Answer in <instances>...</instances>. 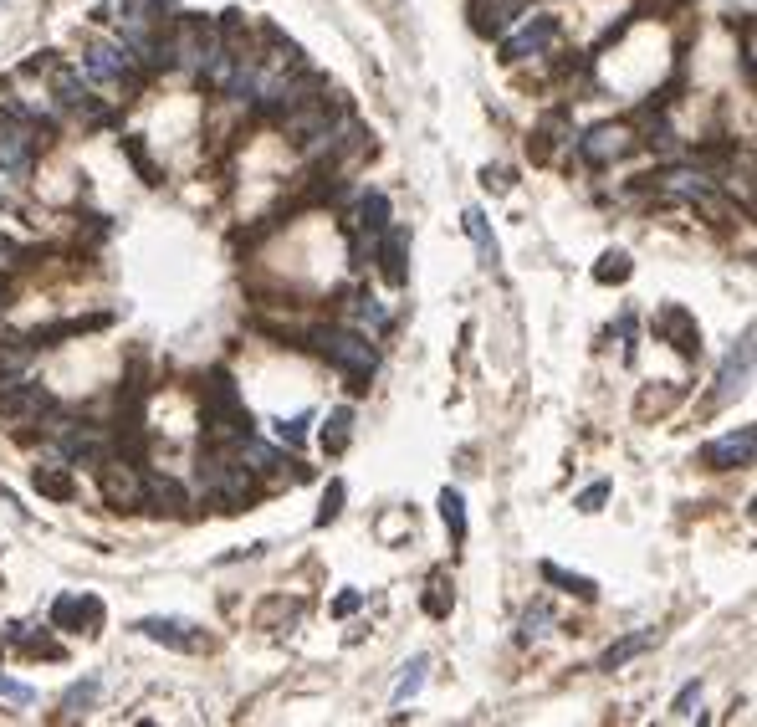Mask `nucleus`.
I'll return each instance as SVG.
<instances>
[{"label":"nucleus","mask_w":757,"mask_h":727,"mask_svg":"<svg viewBox=\"0 0 757 727\" xmlns=\"http://www.w3.org/2000/svg\"><path fill=\"white\" fill-rule=\"evenodd\" d=\"M630 272H635V262H630V251H604L599 256V267H594V282H630Z\"/></svg>","instance_id":"nucleus-23"},{"label":"nucleus","mask_w":757,"mask_h":727,"mask_svg":"<svg viewBox=\"0 0 757 727\" xmlns=\"http://www.w3.org/2000/svg\"><path fill=\"white\" fill-rule=\"evenodd\" d=\"M0 308H6V282H0Z\"/></svg>","instance_id":"nucleus-40"},{"label":"nucleus","mask_w":757,"mask_h":727,"mask_svg":"<svg viewBox=\"0 0 757 727\" xmlns=\"http://www.w3.org/2000/svg\"><path fill=\"white\" fill-rule=\"evenodd\" d=\"M93 702H98V681L87 676V681H77V687H72V692L62 697V717H82V712L93 707Z\"/></svg>","instance_id":"nucleus-26"},{"label":"nucleus","mask_w":757,"mask_h":727,"mask_svg":"<svg viewBox=\"0 0 757 727\" xmlns=\"http://www.w3.org/2000/svg\"><path fill=\"white\" fill-rule=\"evenodd\" d=\"M461 221H466V236H471V241H476V251H481V262L492 267V262H497V241H492V231H486V216H481V210L471 205Z\"/></svg>","instance_id":"nucleus-22"},{"label":"nucleus","mask_w":757,"mask_h":727,"mask_svg":"<svg viewBox=\"0 0 757 727\" xmlns=\"http://www.w3.org/2000/svg\"><path fill=\"white\" fill-rule=\"evenodd\" d=\"M425 671H430V656H410L405 676L394 681V702H399V707H405V702H410V697H415V692L425 687Z\"/></svg>","instance_id":"nucleus-24"},{"label":"nucleus","mask_w":757,"mask_h":727,"mask_svg":"<svg viewBox=\"0 0 757 727\" xmlns=\"http://www.w3.org/2000/svg\"><path fill=\"white\" fill-rule=\"evenodd\" d=\"M752 451H757V431L742 425V431L701 446V466H711V472H737V466H752Z\"/></svg>","instance_id":"nucleus-8"},{"label":"nucleus","mask_w":757,"mask_h":727,"mask_svg":"<svg viewBox=\"0 0 757 727\" xmlns=\"http://www.w3.org/2000/svg\"><path fill=\"white\" fill-rule=\"evenodd\" d=\"M0 210H16V205H11V195H6V190H0Z\"/></svg>","instance_id":"nucleus-39"},{"label":"nucleus","mask_w":757,"mask_h":727,"mask_svg":"<svg viewBox=\"0 0 757 727\" xmlns=\"http://www.w3.org/2000/svg\"><path fill=\"white\" fill-rule=\"evenodd\" d=\"M563 128H568V118H563V113H548V118H543V128H538V149H532V154H538V159H548Z\"/></svg>","instance_id":"nucleus-30"},{"label":"nucleus","mask_w":757,"mask_h":727,"mask_svg":"<svg viewBox=\"0 0 757 727\" xmlns=\"http://www.w3.org/2000/svg\"><path fill=\"white\" fill-rule=\"evenodd\" d=\"M313 349H318L338 374L353 379V390H364L369 374L379 369V349L369 344L364 333H353V328H318V333H313Z\"/></svg>","instance_id":"nucleus-2"},{"label":"nucleus","mask_w":757,"mask_h":727,"mask_svg":"<svg viewBox=\"0 0 757 727\" xmlns=\"http://www.w3.org/2000/svg\"><path fill=\"white\" fill-rule=\"evenodd\" d=\"M609 492H614L609 482H594L589 492H578V502H573V507H578V512H599V507L609 502Z\"/></svg>","instance_id":"nucleus-33"},{"label":"nucleus","mask_w":757,"mask_h":727,"mask_svg":"<svg viewBox=\"0 0 757 727\" xmlns=\"http://www.w3.org/2000/svg\"><path fill=\"white\" fill-rule=\"evenodd\" d=\"M98 477H103V497L113 502V507H144V477H139V466H128V461H113V456H103L98 461Z\"/></svg>","instance_id":"nucleus-6"},{"label":"nucleus","mask_w":757,"mask_h":727,"mask_svg":"<svg viewBox=\"0 0 757 727\" xmlns=\"http://www.w3.org/2000/svg\"><path fill=\"white\" fill-rule=\"evenodd\" d=\"M440 518H445V528H451L456 543H466V497H461L456 487L440 492Z\"/></svg>","instance_id":"nucleus-21"},{"label":"nucleus","mask_w":757,"mask_h":727,"mask_svg":"<svg viewBox=\"0 0 757 727\" xmlns=\"http://www.w3.org/2000/svg\"><path fill=\"white\" fill-rule=\"evenodd\" d=\"M139 635L159 640V646H169V651H200V646H205L200 625H195V620H180V615H149V620H139Z\"/></svg>","instance_id":"nucleus-10"},{"label":"nucleus","mask_w":757,"mask_h":727,"mask_svg":"<svg viewBox=\"0 0 757 727\" xmlns=\"http://www.w3.org/2000/svg\"><path fill=\"white\" fill-rule=\"evenodd\" d=\"M353 308H359V318H364V323H374V333H384V328H389V313L379 308V297H369V292H364Z\"/></svg>","instance_id":"nucleus-32"},{"label":"nucleus","mask_w":757,"mask_h":727,"mask_svg":"<svg viewBox=\"0 0 757 727\" xmlns=\"http://www.w3.org/2000/svg\"><path fill=\"white\" fill-rule=\"evenodd\" d=\"M451 600H456V594H451V579H445V574H430V594H425V610L440 620V615H451Z\"/></svg>","instance_id":"nucleus-27"},{"label":"nucleus","mask_w":757,"mask_h":727,"mask_svg":"<svg viewBox=\"0 0 757 727\" xmlns=\"http://www.w3.org/2000/svg\"><path fill=\"white\" fill-rule=\"evenodd\" d=\"M655 333H660L676 354H686V359H696V354H701V328H696V318H691L681 303H671V308H660V313H655Z\"/></svg>","instance_id":"nucleus-11"},{"label":"nucleus","mask_w":757,"mask_h":727,"mask_svg":"<svg viewBox=\"0 0 757 727\" xmlns=\"http://www.w3.org/2000/svg\"><path fill=\"white\" fill-rule=\"evenodd\" d=\"M650 646H655V630H635V635H625V640H619V646H609L599 666H604V671H614V666L635 661V656H640V651H650Z\"/></svg>","instance_id":"nucleus-18"},{"label":"nucleus","mask_w":757,"mask_h":727,"mask_svg":"<svg viewBox=\"0 0 757 727\" xmlns=\"http://www.w3.org/2000/svg\"><path fill=\"white\" fill-rule=\"evenodd\" d=\"M241 436H251L246 400L236 390V379L226 369H215L210 384H205V441L210 446H226V441H241Z\"/></svg>","instance_id":"nucleus-1"},{"label":"nucleus","mask_w":757,"mask_h":727,"mask_svg":"<svg viewBox=\"0 0 757 727\" xmlns=\"http://www.w3.org/2000/svg\"><path fill=\"white\" fill-rule=\"evenodd\" d=\"M139 57H133L128 47H108V41H93L82 57L87 77L93 82H108V88H123V93H139V67H133Z\"/></svg>","instance_id":"nucleus-4"},{"label":"nucleus","mask_w":757,"mask_h":727,"mask_svg":"<svg viewBox=\"0 0 757 727\" xmlns=\"http://www.w3.org/2000/svg\"><path fill=\"white\" fill-rule=\"evenodd\" d=\"M696 702H701V681H686V687L676 692V702H671V717H691Z\"/></svg>","instance_id":"nucleus-34"},{"label":"nucleus","mask_w":757,"mask_h":727,"mask_svg":"<svg viewBox=\"0 0 757 727\" xmlns=\"http://www.w3.org/2000/svg\"><path fill=\"white\" fill-rule=\"evenodd\" d=\"M123 149H128V159H133V169H139V175H144L149 185H159V169L149 164V154H144V144H139V139H123Z\"/></svg>","instance_id":"nucleus-31"},{"label":"nucleus","mask_w":757,"mask_h":727,"mask_svg":"<svg viewBox=\"0 0 757 727\" xmlns=\"http://www.w3.org/2000/svg\"><path fill=\"white\" fill-rule=\"evenodd\" d=\"M348 436H353V410H348V405H338V410L328 415V425H323V451H328V456H338V451L348 446Z\"/></svg>","instance_id":"nucleus-20"},{"label":"nucleus","mask_w":757,"mask_h":727,"mask_svg":"<svg viewBox=\"0 0 757 727\" xmlns=\"http://www.w3.org/2000/svg\"><path fill=\"white\" fill-rule=\"evenodd\" d=\"M52 630L98 635V630H103V600H98V594H57V605H52Z\"/></svg>","instance_id":"nucleus-7"},{"label":"nucleus","mask_w":757,"mask_h":727,"mask_svg":"<svg viewBox=\"0 0 757 727\" xmlns=\"http://www.w3.org/2000/svg\"><path fill=\"white\" fill-rule=\"evenodd\" d=\"M307 425H313V410H302V415H292V420H277V441L297 451V446L307 441Z\"/></svg>","instance_id":"nucleus-29"},{"label":"nucleus","mask_w":757,"mask_h":727,"mask_svg":"<svg viewBox=\"0 0 757 727\" xmlns=\"http://www.w3.org/2000/svg\"><path fill=\"white\" fill-rule=\"evenodd\" d=\"M384 226H389V195H384V190H369V195L359 200V231L379 236Z\"/></svg>","instance_id":"nucleus-19"},{"label":"nucleus","mask_w":757,"mask_h":727,"mask_svg":"<svg viewBox=\"0 0 757 727\" xmlns=\"http://www.w3.org/2000/svg\"><path fill=\"white\" fill-rule=\"evenodd\" d=\"M343 497H348V487L333 477V482H328V492H323V507H318V528H328V523H338V518H343Z\"/></svg>","instance_id":"nucleus-28"},{"label":"nucleus","mask_w":757,"mask_h":727,"mask_svg":"<svg viewBox=\"0 0 757 727\" xmlns=\"http://www.w3.org/2000/svg\"><path fill=\"white\" fill-rule=\"evenodd\" d=\"M543 579H548V584H563L568 594H578V600H594V594H599L594 579H584V574H563L558 564H543Z\"/></svg>","instance_id":"nucleus-25"},{"label":"nucleus","mask_w":757,"mask_h":727,"mask_svg":"<svg viewBox=\"0 0 757 727\" xmlns=\"http://www.w3.org/2000/svg\"><path fill=\"white\" fill-rule=\"evenodd\" d=\"M359 605H364V594H359V589H348V594H338V600H333V615H353Z\"/></svg>","instance_id":"nucleus-36"},{"label":"nucleus","mask_w":757,"mask_h":727,"mask_svg":"<svg viewBox=\"0 0 757 727\" xmlns=\"http://www.w3.org/2000/svg\"><path fill=\"white\" fill-rule=\"evenodd\" d=\"M630 149V123H599L584 134V144H578V154H584L589 164H609Z\"/></svg>","instance_id":"nucleus-13"},{"label":"nucleus","mask_w":757,"mask_h":727,"mask_svg":"<svg viewBox=\"0 0 757 727\" xmlns=\"http://www.w3.org/2000/svg\"><path fill=\"white\" fill-rule=\"evenodd\" d=\"M144 507L169 512V518H185V512H190V492L174 477H144Z\"/></svg>","instance_id":"nucleus-15"},{"label":"nucleus","mask_w":757,"mask_h":727,"mask_svg":"<svg viewBox=\"0 0 757 727\" xmlns=\"http://www.w3.org/2000/svg\"><path fill=\"white\" fill-rule=\"evenodd\" d=\"M31 487H36L41 497H52V502H72V497H77V482H72L67 466H36Z\"/></svg>","instance_id":"nucleus-17"},{"label":"nucleus","mask_w":757,"mask_h":727,"mask_svg":"<svg viewBox=\"0 0 757 727\" xmlns=\"http://www.w3.org/2000/svg\"><path fill=\"white\" fill-rule=\"evenodd\" d=\"M538 635H548V610L543 605L527 610V620H522V640H538Z\"/></svg>","instance_id":"nucleus-35"},{"label":"nucleus","mask_w":757,"mask_h":727,"mask_svg":"<svg viewBox=\"0 0 757 727\" xmlns=\"http://www.w3.org/2000/svg\"><path fill=\"white\" fill-rule=\"evenodd\" d=\"M21 256H26V251H21L16 241H6V236H0V267H21Z\"/></svg>","instance_id":"nucleus-38"},{"label":"nucleus","mask_w":757,"mask_h":727,"mask_svg":"<svg viewBox=\"0 0 757 727\" xmlns=\"http://www.w3.org/2000/svg\"><path fill=\"white\" fill-rule=\"evenodd\" d=\"M384 241H379V267H384V277L394 282V287H405V277H410V267H405V231H379Z\"/></svg>","instance_id":"nucleus-16"},{"label":"nucleus","mask_w":757,"mask_h":727,"mask_svg":"<svg viewBox=\"0 0 757 727\" xmlns=\"http://www.w3.org/2000/svg\"><path fill=\"white\" fill-rule=\"evenodd\" d=\"M558 41V16H538V21H527L517 36L502 41V62H527V57H543L548 47Z\"/></svg>","instance_id":"nucleus-9"},{"label":"nucleus","mask_w":757,"mask_h":727,"mask_svg":"<svg viewBox=\"0 0 757 727\" xmlns=\"http://www.w3.org/2000/svg\"><path fill=\"white\" fill-rule=\"evenodd\" d=\"M200 487H205V497H210L215 507L236 512V507L251 502V466H241V461H231L220 446H210V451L200 456Z\"/></svg>","instance_id":"nucleus-3"},{"label":"nucleus","mask_w":757,"mask_h":727,"mask_svg":"<svg viewBox=\"0 0 757 727\" xmlns=\"http://www.w3.org/2000/svg\"><path fill=\"white\" fill-rule=\"evenodd\" d=\"M57 446L67 461H82V466H98L108 456V436L98 425H57Z\"/></svg>","instance_id":"nucleus-12"},{"label":"nucleus","mask_w":757,"mask_h":727,"mask_svg":"<svg viewBox=\"0 0 757 727\" xmlns=\"http://www.w3.org/2000/svg\"><path fill=\"white\" fill-rule=\"evenodd\" d=\"M747 379H752V333H742V344L727 354V364H722V379H717V405H727L732 395H742L747 390Z\"/></svg>","instance_id":"nucleus-14"},{"label":"nucleus","mask_w":757,"mask_h":727,"mask_svg":"<svg viewBox=\"0 0 757 727\" xmlns=\"http://www.w3.org/2000/svg\"><path fill=\"white\" fill-rule=\"evenodd\" d=\"M0 697H11V702H31V687H21V681H11V676H0Z\"/></svg>","instance_id":"nucleus-37"},{"label":"nucleus","mask_w":757,"mask_h":727,"mask_svg":"<svg viewBox=\"0 0 757 727\" xmlns=\"http://www.w3.org/2000/svg\"><path fill=\"white\" fill-rule=\"evenodd\" d=\"M31 154H36V128L26 118H0V175L26 180L31 175Z\"/></svg>","instance_id":"nucleus-5"}]
</instances>
